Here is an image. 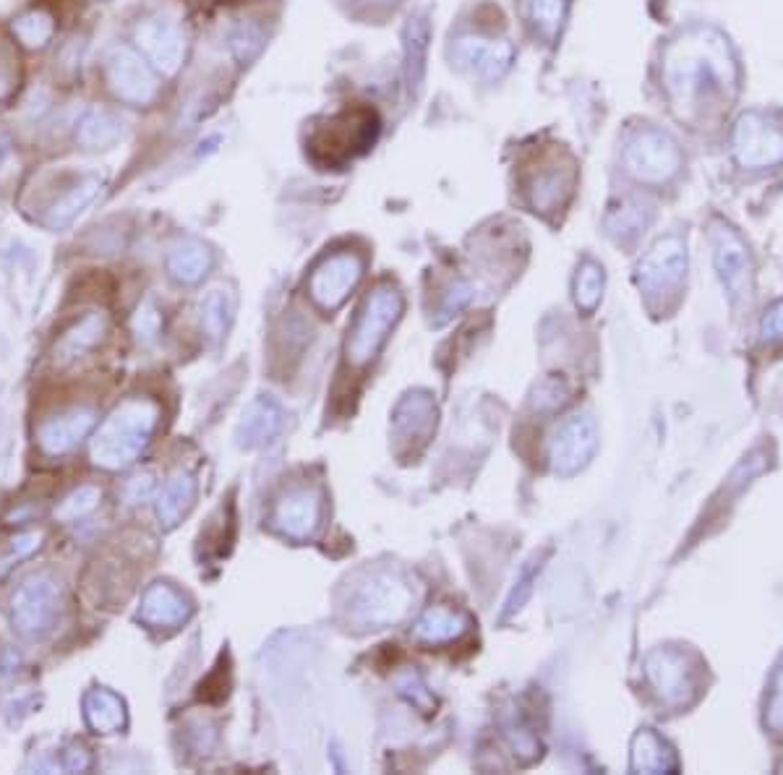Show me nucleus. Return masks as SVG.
<instances>
[{
    "label": "nucleus",
    "instance_id": "nucleus-1",
    "mask_svg": "<svg viewBox=\"0 0 783 775\" xmlns=\"http://www.w3.org/2000/svg\"><path fill=\"white\" fill-rule=\"evenodd\" d=\"M661 81L676 118L697 126L734 102L740 60L724 32L697 24L666 44Z\"/></svg>",
    "mask_w": 783,
    "mask_h": 775
},
{
    "label": "nucleus",
    "instance_id": "nucleus-2",
    "mask_svg": "<svg viewBox=\"0 0 783 775\" xmlns=\"http://www.w3.org/2000/svg\"><path fill=\"white\" fill-rule=\"evenodd\" d=\"M157 420H160V405L149 397L120 403L95 434L92 463L105 470L128 468L152 439Z\"/></svg>",
    "mask_w": 783,
    "mask_h": 775
},
{
    "label": "nucleus",
    "instance_id": "nucleus-3",
    "mask_svg": "<svg viewBox=\"0 0 783 775\" xmlns=\"http://www.w3.org/2000/svg\"><path fill=\"white\" fill-rule=\"evenodd\" d=\"M413 606V590L400 575L381 569L358 585L348 604V622L356 629H381L403 622Z\"/></svg>",
    "mask_w": 783,
    "mask_h": 775
},
{
    "label": "nucleus",
    "instance_id": "nucleus-4",
    "mask_svg": "<svg viewBox=\"0 0 783 775\" xmlns=\"http://www.w3.org/2000/svg\"><path fill=\"white\" fill-rule=\"evenodd\" d=\"M60 606H63V588L60 579L50 572H37L29 575L19 585L11 600V624L19 637L24 639H44L56 629L60 619Z\"/></svg>",
    "mask_w": 783,
    "mask_h": 775
},
{
    "label": "nucleus",
    "instance_id": "nucleus-5",
    "mask_svg": "<svg viewBox=\"0 0 783 775\" xmlns=\"http://www.w3.org/2000/svg\"><path fill=\"white\" fill-rule=\"evenodd\" d=\"M624 168L640 183H668L682 168L680 141L664 128L637 126L624 141Z\"/></svg>",
    "mask_w": 783,
    "mask_h": 775
},
{
    "label": "nucleus",
    "instance_id": "nucleus-6",
    "mask_svg": "<svg viewBox=\"0 0 783 775\" xmlns=\"http://www.w3.org/2000/svg\"><path fill=\"white\" fill-rule=\"evenodd\" d=\"M403 314V296L389 285L376 288L371 296L366 298L364 311H360L356 329H353L348 340V358L350 364L366 366L376 352H379L381 342L387 340L389 329L397 325Z\"/></svg>",
    "mask_w": 783,
    "mask_h": 775
},
{
    "label": "nucleus",
    "instance_id": "nucleus-7",
    "mask_svg": "<svg viewBox=\"0 0 783 775\" xmlns=\"http://www.w3.org/2000/svg\"><path fill=\"white\" fill-rule=\"evenodd\" d=\"M732 149L742 168H779L783 162V123L767 112H744L732 131Z\"/></svg>",
    "mask_w": 783,
    "mask_h": 775
},
{
    "label": "nucleus",
    "instance_id": "nucleus-8",
    "mask_svg": "<svg viewBox=\"0 0 783 775\" xmlns=\"http://www.w3.org/2000/svg\"><path fill=\"white\" fill-rule=\"evenodd\" d=\"M364 277V259L353 251L327 256L308 280V296L321 311L340 308Z\"/></svg>",
    "mask_w": 783,
    "mask_h": 775
},
{
    "label": "nucleus",
    "instance_id": "nucleus-9",
    "mask_svg": "<svg viewBox=\"0 0 783 775\" xmlns=\"http://www.w3.org/2000/svg\"><path fill=\"white\" fill-rule=\"evenodd\" d=\"M449 58L457 69L468 71L480 81H499L509 73L515 63V48L507 40H492V37L463 34L452 42Z\"/></svg>",
    "mask_w": 783,
    "mask_h": 775
},
{
    "label": "nucleus",
    "instance_id": "nucleus-10",
    "mask_svg": "<svg viewBox=\"0 0 783 775\" xmlns=\"http://www.w3.org/2000/svg\"><path fill=\"white\" fill-rule=\"evenodd\" d=\"M105 73H108L110 89L123 102L149 105L155 102L157 92H160V85H157L149 63L131 48L112 50L108 63H105Z\"/></svg>",
    "mask_w": 783,
    "mask_h": 775
},
{
    "label": "nucleus",
    "instance_id": "nucleus-11",
    "mask_svg": "<svg viewBox=\"0 0 783 775\" xmlns=\"http://www.w3.org/2000/svg\"><path fill=\"white\" fill-rule=\"evenodd\" d=\"M137 42L149 63L165 77H172L186 58V37L178 24L168 19H147L137 27Z\"/></svg>",
    "mask_w": 783,
    "mask_h": 775
},
{
    "label": "nucleus",
    "instance_id": "nucleus-12",
    "mask_svg": "<svg viewBox=\"0 0 783 775\" xmlns=\"http://www.w3.org/2000/svg\"><path fill=\"white\" fill-rule=\"evenodd\" d=\"M345 128L340 131V123L333 120L327 123V128H321L314 139V152H327L324 162H337V160H348V157L356 152V149H364L368 141H374V116L368 112H348L343 116Z\"/></svg>",
    "mask_w": 783,
    "mask_h": 775
},
{
    "label": "nucleus",
    "instance_id": "nucleus-13",
    "mask_svg": "<svg viewBox=\"0 0 783 775\" xmlns=\"http://www.w3.org/2000/svg\"><path fill=\"white\" fill-rule=\"evenodd\" d=\"M97 424V413L92 408H73L58 416L44 418L40 428H37V444L44 455L58 457L66 451L77 449L81 441L92 434Z\"/></svg>",
    "mask_w": 783,
    "mask_h": 775
},
{
    "label": "nucleus",
    "instance_id": "nucleus-14",
    "mask_svg": "<svg viewBox=\"0 0 783 775\" xmlns=\"http://www.w3.org/2000/svg\"><path fill=\"white\" fill-rule=\"evenodd\" d=\"M321 496L311 488L285 494L272 511V525L290 540H308L319 528Z\"/></svg>",
    "mask_w": 783,
    "mask_h": 775
},
{
    "label": "nucleus",
    "instance_id": "nucleus-15",
    "mask_svg": "<svg viewBox=\"0 0 783 775\" xmlns=\"http://www.w3.org/2000/svg\"><path fill=\"white\" fill-rule=\"evenodd\" d=\"M684 267H687V254L684 244L676 236H668L653 246V251L640 261L637 280L640 288L647 292H661L674 288L682 280Z\"/></svg>",
    "mask_w": 783,
    "mask_h": 775
},
{
    "label": "nucleus",
    "instance_id": "nucleus-16",
    "mask_svg": "<svg viewBox=\"0 0 783 775\" xmlns=\"http://www.w3.org/2000/svg\"><path fill=\"white\" fill-rule=\"evenodd\" d=\"M392 428H395V439L400 444L397 449H408L416 455L436 428V403L432 400V395L413 393L405 397V400L397 405Z\"/></svg>",
    "mask_w": 783,
    "mask_h": 775
},
{
    "label": "nucleus",
    "instance_id": "nucleus-17",
    "mask_svg": "<svg viewBox=\"0 0 783 775\" xmlns=\"http://www.w3.org/2000/svg\"><path fill=\"white\" fill-rule=\"evenodd\" d=\"M596 449V424L587 416L572 418L559 434L554 436L552 444V465L556 473L569 476L583 468L587 457Z\"/></svg>",
    "mask_w": 783,
    "mask_h": 775
},
{
    "label": "nucleus",
    "instance_id": "nucleus-18",
    "mask_svg": "<svg viewBox=\"0 0 783 775\" xmlns=\"http://www.w3.org/2000/svg\"><path fill=\"white\" fill-rule=\"evenodd\" d=\"M194 614L191 600L168 583H155L141 596L139 619L155 629H176Z\"/></svg>",
    "mask_w": 783,
    "mask_h": 775
},
{
    "label": "nucleus",
    "instance_id": "nucleus-19",
    "mask_svg": "<svg viewBox=\"0 0 783 775\" xmlns=\"http://www.w3.org/2000/svg\"><path fill=\"white\" fill-rule=\"evenodd\" d=\"M105 335H108V316L100 311L81 316L77 325L58 337L56 348H52V360L60 368L77 364L102 342Z\"/></svg>",
    "mask_w": 783,
    "mask_h": 775
},
{
    "label": "nucleus",
    "instance_id": "nucleus-20",
    "mask_svg": "<svg viewBox=\"0 0 783 775\" xmlns=\"http://www.w3.org/2000/svg\"><path fill=\"white\" fill-rule=\"evenodd\" d=\"M283 408L272 397H259L244 410V416L238 420L236 441L238 447L254 449L267 444L272 436L283 428Z\"/></svg>",
    "mask_w": 783,
    "mask_h": 775
},
{
    "label": "nucleus",
    "instance_id": "nucleus-21",
    "mask_svg": "<svg viewBox=\"0 0 783 775\" xmlns=\"http://www.w3.org/2000/svg\"><path fill=\"white\" fill-rule=\"evenodd\" d=\"M428 42H432V21H428L426 11H420L410 17L408 29H405V85H408L410 97L418 95V89L424 87Z\"/></svg>",
    "mask_w": 783,
    "mask_h": 775
},
{
    "label": "nucleus",
    "instance_id": "nucleus-22",
    "mask_svg": "<svg viewBox=\"0 0 783 775\" xmlns=\"http://www.w3.org/2000/svg\"><path fill=\"white\" fill-rule=\"evenodd\" d=\"M575 186V170L559 168V165H546L538 170L528 183V199L536 212H554L559 209Z\"/></svg>",
    "mask_w": 783,
    "mask_h": 775
},
{
    "label": "nucleus",
    "instance_id": "nucleus-23",
    "mask_svg": "<svg viewBox=\"0 0 783 775\" xmlns=\"http://www.w3.org/2000/svg\"><path fill=\"white\" fill-rule=\"evenodd\" d=\"M215 267V254L201 240L184 238L170 248L168 272L180 285H196Z\"/></svg>",
    "mask_w": 783,
    "mask_h": 775
},
{
    "label": "nucleus",
    "instance_id": "nucleus-24",
    "mask_svg": "<svg viewBox=\"0 0 783 775\" xmlns=\"http://www.w3.org/2000/svg\"><path fill=\"white\" fill-rule=\"evenodd\" d=\"M126 137V120L108 108H92L79 120L77 139L85 149L116 147Z\"/></svg>",
    "mask_w": 783,
    "mask_h": 775
},
{
    "label": "nucleus",
    "instance_id": "nucleus-25",
    "mask_svg": "<svg viewBox=\"0 0 783 775\" xmlns=\"http://www.w3.org/2000/svg\"><path fill=\"white\" fill-rule=\"evenodd\" d=\"M196 501V478L191 473L178 470L176 476L168 478L157 496V517H160L162 528H176V525L188 515V509Z\"/></svg>",
    "mask_w": 783,
    "mask_h": 775
},
{
    "label": "nucleus",
    "instance_id": "nucleus-26",
    "mask_svg": "<svg viewBox=\"0 0 783 775\" xmlns=\"http://www.w3.org/2000/svg\"><path fill=\"white\" fill-rule=\"evenodd\" d=\"M85 721L95 734H118L126 728V703L110 689H92L85 697Z\"/></svg>",
    "mask_w": 783,
    "mask_h": 775
},
{
    "label": "nucleus",
    "instance_id": "nucleus-27",
    "mask_svg": "<svg viewBox=\"0 0 783 775\" xmlns=\"http://www.w3.org/2000/svg\"><path fill=\"white\" fill-rule=\"evenodd\" d=\"M100 193H102V180L95 178V176L85 178L81 183L71 186L69 191H66L63 197H60L56 205L50 207L48 220H44V222H48L50 228H56V230L69 228V225L77 220V217L85 212L87 207L95 205Z\"/></svg>",
    "mask_w": 783,
    "mask_h": 775
},
{
    "label": "nucleus",
    "instance_id": "nucleus-28",
    "mask_svg": "<svg viewBox=\"0 0 783 775\" xmlns=\"http://www.w3.org/2000/svg\"><path fill=\"white\" fill-rule=\"evenodd\" d=\"M468 629V619L460 612H452V608L434 606L428 612L420 614V619L416 622V637L424 639V643H449V639H457L463 632Z\"/></svg>",
    "mask_w": 783,
    "mask_h": 775
},
{
    "label": "nucleus",
    "instance_id": "nucleus-29",
    "mask_svg": "<svg viewBox=\"0 0 783 775\" xmlns=\"http://www.w3.org/2000/svg\"><path fill=\"white\" fill-rule=\"evenodd\" d=\"M715 265H718L724 282L734 290L747 277V254H744L742 240L729 228L715 230Z\"/></svg>",
    "mask_w": 783,
    "mask_h": 775
},
{
    "label": "nucleus",
    "instance_id": "nucleus-30",
    "mask_svg": "<svg viewBox=\"0 0 783 775\" xmlns=\"http://www.w3.org/2000/svg\"><path fill=\"white\" fill-rule=\"evenodd\" d=\"M525 17L544 40L554 42L559 37L564 19H567L569 0H523Z\"/></svg>",
    "mask_w": 783,
    "mask_h": 775
},
{
    "label": "nucleus",
    "instance_id": "nucleus-31",
    "mask_svg": "<svg viewBox=\"0 0 783 775\" xmlns=\"http://www.w3.org/2000/svg\"><path fill=\"white\" fill-rule=\"evenodd\" d=\"M199 316H201V327L209 340L220 342L225 332H228L230 319H232V298L228 290H209L199 304Z\"/></svg>",
    "mask_w": 783,
    "mask_h": 775
},
{
    "label": "nucleus",
    "instance_id": "nucleus-32",
    "mask_svg": "<svg viewBox=\"0 0 783 775\" xmlns=\"http://www.w3.org/2000/svg\"><path fill=\"white\" fill-rule=\"evenodd\" d=\"M13 34H17L27 48H44V44L52 40V34H56V24H52L48 13L29 11L13 21Z\"/></svg>",
    "mask_w": 783,
    "mask_h": 775
},
{
    "label": "nucleus",
    "instance_id": "nucleus-33",
    "mask_svg": "<svg viewBox=\"0 0 783 775\" xmlns=\"http://www.w3.org/2000/svg\"><path fill=\"white\" fill-rule=\"evenodd\" d=\"M601 290H604V269H601L596 261H585V265L579 267L577 280H575L577 306L585 308V311L596 308V304L601 300Z\"/></svg>",
    "mask_w": 783,
    "mask_h": 775
},
{
    "label": "nucleus",
    "instance_id": "nucleus-34",
    "mask_svg": "<svg viewBox=\"0 0 783 775\" xmlns=\"http://www.w3.org/2000/svg\"><path fill=\"white\" fill-rule=\"evenodd\" d=\"M97 501H100V488L81 486L79 491H73L69 499L60 504L56 509V517H60V520H79V517H85L87 511L97 507Z\"/></svg>",
    "mask_w": 783,
    "mask_h": 775
},
{
    "label": "nucleus",
    "instance_id": "nucleus-35",
    "mask_svg": "<svg viewBox=\"0 0 783 775\" xmlns=\"http://www.w3.org/2000/svg\"><path fill=\"white\" fill-rule=\"evenodd\" d=\"M637 749H645L647 755H635V767H640V771H661V767H666L664 763V755H658L661 752V744L656 742V736H651V734H643L637 739Z\"/></svg>",
    "mask_w": 783,
    "mask_h": 775
},
{
    "label": "nucleus",
    "instance_id": "nucleus-36",
    "mask_svg": "<svg viewBox=\"0 0 783 775\" xmlns=\"http://www.w3.org/2000/svg\"><path fill=\"white\" fill-rule=\"evenodd\" d=\"M470 296H473L470 285H465V282L452 285L449 296H447V300H444V306H442V311H439L442 316H439V319H436V325H444V321H447L452 314L460 311V308L470 300Z\"/></svg>",
    "mask_w": 783,
    "mask_h": 775
},
{
    "label": "nucleus",
    "instance_id": "nucleus-37",
    "mask_svg": "<svg viewBox=\"0 0 783 775\" xmlns=\"http://www.w3.org/2000/svg\"><path fill=\"white\" fill-rule=\"evenodd\" d=\"M160 314H157V308L152 304H145L137 311V319H133V327H137L139 337H147V340H152V337L160 332Z\"/></svg>",
    "mask_w": 783,
    "mask_h": 775
},
{
    "label": "nucleus",
    "instance_id": "nucleus-38",
    "mask_svg": "<svg viewBox=\"0 0 783 775\" xmlns=\"http://www.w3.org/2000/svg\"><path fill=\"white\" fill-rule=\"evenodd\" d=\"M261 48V34L254 32V29H240V32L232 37V50L240 60H251Z\"/></svg>",
    "mask_w": 783,
    "mask_h": 775
},
{
    "label": "nucleus",
    "instance_id": "nucleus-39",
    "mask_svg": "<svg viewBox=\"0 0 783 775\" xmlns=\"http://www.w3.org/2000/svg\"><path fill=\"white\" fill-rule=\"evenodd\" d=\"M89 765H92V755H89V749L85 744H71V747H66L63 752V767L69 773H85L89 771Z\"/></svg>",
    "mask_w": 783,
    "mask_h": 775
},
{
    "label": "nucleus",
    "instance_id": "nucleus-40",
    "mask_svg": "<svg viewBox=\"0 0 783 775\" xmlns=\"http://www.w3.org/2000/svg\"><path fill=\"white\" fill-rule=\"evenodd\" d=\"M152 488H155V476L152 473H145V476H137L131 480V484L126 486V499L131 504L145 501V499H149V496H152Z\"/></svg>",
    "mask_w": 783,
    "mask_h": 775
},
{
    "label": "nucleus",
    "instance_id": "nucleus-41",
    "mask_svg": "<svg viewBox=\"0 0 783 775\" xmlns=\"http://www.w3.org/2000/svg\"><path fill=\"white\" fill-rule=\"evenodd\" d=\"M40 540H42L40 533H29V536H21V538L13 540V546H11V556H9V559L3 562L6 567H9V562H11V559H24V556L32 554L34 548L40 546Z\"/></svg>",
    "mask_w": 783,
    "mask_h": 775
},
{
    "label": "nucleus",
    "instance_id": "nucleus-42",
    "mask_svg": "<svg viewBox=\"0 0 783 775\" xmlns=\"http://www.w3.org/2000/svg\"><path fill=\"white\" fill-rule=\"evenodd\" d=\"M13 92V79H11V73L0 66V100H6Z\"/></svg>",
    "mask_w": 783,
    "mask_h": 775
},
{
    "label": "nucleus",
    "instance_id": "nucleus-43",
    "mask_svg": "<svg viewBox=\"0 0 783 775\" xmlns=\"http://www.w3.org/2000/svg\"><path fill=\"white\" fill-rule=\"evenodd\" d=\"M371 3H395V0H371Z\"/></svg>",
    "mask_w": 783,
    "mask_h": 775
}]
</instances>
